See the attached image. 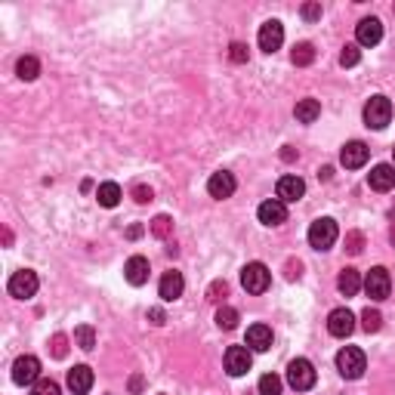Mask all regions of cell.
<instances>
[{
  "instance_id": "6da1fadb",
  "label": "cell",
  "mask_w": 395,
  "mask_h": 395,
  "mask_svg": "<svg viewBox=\"0 0 395 395\" xmlns=\"http://www.w3.org/2000/svg\"><path fill=\"white\" fill-rule=\"evenodd\" d=\"M287 383H291V389H296V392H309L312 386H315V367H312L309 358H293V362L287 364Z\"/></svg>"
},
{
  "instance_id": "7a4b0ae2",
  "label": "cell",
  "mask_w": 395,
  "mask_h": 395,
  "mask_svg": "<svg viewBox=\"0 0 395 395\" xmlns=\"http://www.w3.org/2000/svg\"><path fill=\"white\" fill-rule=\"evenodd\" d=\"M364 364H367V358L362 349H355V346H346L337 352V371L343 374L346 380H358V377L364 374Z\"/></svg>"
},
{
  "instance_id": "3957f363",
  "label": "cell",
  "mask_w": 395,
  "mask_h": 395,
  "mask_svg": "<svg viewBox=\"0 0 395 395\" xmlns=\"http://www.w3.org/2000/svg\"><path fill=\"white\" fill-rule=\"evenodd\" d=\"M337 235H340V229H337V222L330 217H321V220H315L309 226V244L315 250H330V247H334V241H337Z\"/></svg>"
},
{
  "instance_id": "277c9868",
  "label": "cell",
  "mask_w": 395,
  "mask_h": 395,
  "mask_svg": "<svg viewBox=\"0 0 395 395\" xmlns=\"http://www.w3.org/2000/svg\"><path fill=\"white\" fill-rule=\"evenodd\" d=\"M241 284H244L247 293H266L269 284H272V272L263 263H247L241 269Z\"/></svg>"
},
{
  "instance_id": "5b68a950",
  "label": "cell",
  "mask_w": 395,
  "mask_h": 395,
  "mask_svg": "<svg viewBox=\"0 0 395 395\" xmlns=\"http://www.w3.org/2000/svg\"><path fill=\"white\" fill-rule=\"evenodd\" d=\"M392 121V102L386 96H371L364 105V124L374 130H383Z\"/></svg>"
},
{
  "instance_id": "8992f818",
  "label": "cell",
  "mask_w": 395,
  "mask_h": 395,
  "mask_svg": "<svg viewBox=\"0 0 395 395\" xmlns=\"http://www.w3.org/2000/svg\"><path fill=\"white\" fill-rule=\"evenodd\" d=\"M38 272H31V269H19V272H13L10 284H6V291H10V296H16V300H31L34 293H38Z\"/></svg>"
},
{
  "instance_id": "52a82bcc",
  "label": "cell",
  "mask_w": 395,
  "mask_h": 395,
  "mask_svg": "<svg viewBox=\"0 0 395 395\" xmlns=\"http://www.w3.org/2000/svg\"><path fill=\"white\" fill-rule=\"evenodd\" d=\"M40 380V362L34 355H19L13 362V383L16 386H31Z\"/></svg>"
},
{
  "instance_id": "ba28073f",
  "label": "cell",
  "mask_w": 395,
  "mask_h": 395,
  "mask_svg": "<svg viewBox=\"0 0 395 395\" xmlns=\"http://www.w3.org/2000/svg\"><path fill=\"white\" fill-rule=\"evenodd\" d=\"M389 291H392L389 272H386L383 266L371 269V272H367V278H364V293L371 296V300H386V296H389Z\"/></svg>"
},
{
  "instance_id": "9c48e42d",
  "label": "cell",
  "mask_w": 395,
  "mask_h": 395,
  "mask_svg": "<svg viewBox=\"0 0 395 395\" xmlns=\"http://www.w3.org/2000/svg\"><path fill=\"white\" fill-rule=\"evenodd\" d=\"M250 364H254V358H250L247 346H229L226 349V371H229V377H244L250 371Z\"/></svg>"
},
{
  "instance_id": "30bf717a",
  "label": "cell",
  "mask_w": 395,
  "mask_h": 395,
  "mask_svg": "<svg viewBox=\"0 0 395 395\" xmlns=\"http://www.w3.org/2000/svg\"><path fill=\"white\" fill-rule=\"evenodd\" d=\"M281 43H284V25L278 19H269L263 28H259V50L275 53V50H281Z\"/></svg>"
},
{
  "instance_id": "8fae6325",
  "label": "cell",
  "mask_w": 395,
  "mask_h": 395,
  "mask_svg": "<svg viewBox=\"0 0 395 395\" xmlns=\"http://www.w3.org/2000/svg\"><path fill=\"white\" fill-rule=\"evenodd\" d=\"M235 176L229 173V170H217L210 179H207V192L210 198H217V201H226V198L235 195Z\"/></svg>"
},
{
  "instance_id": "7c38bea8",
  "label": "cell",
  "mask_w": 395,
  "mask_h": 395,
  "mask_svg": "<svg viewBox=\"0 0 395 395\" xmlns=\"http://www.w3.org/2000/svg\"><path fill=\"white\" fill-rule=\"evenodd\" d=\"M328 330H330V337L346 340V337L355 330V315H352L349 309H334V312L328 315Z\"/></svg>"
},
{
  "instance_id": "4fadbf2b",
  "label": "cell",
  "mask_w": 395,
  "mask_h": 395,
  "mask_svg": "<svg viewBox=\"0 0 395 395\" xmlns=\"http://www.w3.org/2000/svg\"><path fill=\"white\" fill-rule=\"evenodd\" d=\"M306 195V183H303L300 176H293V173H287L278 179V201H284V204H293V201H300V198Z\"/></svg>"
},
{
  "instance_id": "5bb4252c",
  "label": "cell",
  "mask_w": 395,
  "mask_h": 395,
  "mask_svg": "<svg viewBox=\"0 0 395 395\" xmlns=\"http://www.w3.org/2000/svg\"><path fill=\"white\" fill-rule=\"evenodd\" d=\"M367 155H371V148H367L364 142H346L343 151H340V164L346 170H358L367 164Z\"/></svg>"
},
{
  "instance_id": "9a60e30c",
  "label": "cell",
  "mask_w": 395,
  "mask_h": 395,
  "mask_svg": "<svg viewBox=\"0 0 395 395\" xmlns=\"http://www.w3.org/2000/svg\"><path fill=\"white\" fill-rule=\"evenodd\" d=\"M256 217L263 226H281V222L287 220V204L278 201V198H272V201H263L256 210Z\"/></svg>"
},
{
  "instance_id": "2e32d148",
  "label": "cell",
  "mask_w": 395,
  "mask_h": 395,
  "mask_svg": "<svg viewBox=\"0 0 395 395\" xmlns=\"http://www.w3.org/2000/svg\"><path fill=\"white\" fill-rule=\"evenodd\" d=\"M185 291V281H183V272H164V278H161V284H158V293H161V300L164 303H173L179 300Z\"/></svg>"
},
{
  "instance_id": "e0dca14e",
  "label": "cell",
  "mask_w": 395,
  "mask_h": 395,
  "mask_svg": "<svg viewBox=\"0 0 395 395\" xmlns=\"http://www.w3.org/2000/svg\"><path fill=\"white\" fill-rule=\"evenodd\" d=\"M355 38L362 47H377V43L383 40V22L380 19H362L358 22V28H355Z\"/></svg>"
},
{
  "instance_id": "ac0fdd59",
  "label": "cell",
  "mask_w": 395,
  "mask_h": 395,
  "mask_svg": "<svg viewBox=\"0 0 395 395\" xmlns=\"http://www.w3.org/2000/svg\"><path fill=\"white\" fill-rule=\"evenodd\" d=\"M68 389L75 395H87L93 389V371H90L87 364H75L68 371Z\"/></svg>"
},
{
  "instance_id": "d6986e66",
  "label": "cell",
  "mask_w": 395,
  "mask_h": 395,
  "mask_svg": "<svg viewBox=\"0 0 395 395\" xmlns=\"http://www.w3.org/2000/svg\"><path fill=\"white\" fill-rule=\"evenodd\" d=\"M367 183H371L374 192H389V188H395V167L392 164H377L371 173H367Z\"/></svg>"
},
{
  "instance_id": "ffe728a7",
  "label": "cell",
  "mask_w": 395,
  "mask_h": 395,
  "mask_svg": "<svg viewBox=\"0 0 395 395\" xmlns=\"http://www.w3.org/2000/svg\"><path fill=\"white\" fill-rule=\"evenodd\" d=\"M148 259L146 256H130L127 259V266H124V278H127V281L133 284V287H142L148 281Z\"/></svg>"
},
{
  "instance_id": "44dd1931",
  "label": "cell",
  "mask_w": 395,
  "mask_h": 395,
  "mask_svg": "<svg viewBox=\"0 0 395 395\" xmlns=\"http://www.w3.org/2000/svg\"><path fill=\"white\" fill-rule=\"evenodd\" d=\"M247 349H254V352L272 349V328L269 325H250L247 328Z\"/></svg>"
},
{
  "instance_id": "7402d4cb",
  "label": "cell",
  "mask_w": 395,
  "mask_h": 395,
  "mask_svg": "<svg viewBox=\"0 0 395 395\" xmlns=\"http://www.w3.org/2000/svg\"><path fill=\"white\" fill-rule=\"evenodd\" d=\"M293 114H296V121H300V124H315L318 114H321V102H318V99H300Z\"/></svg>"
},
{
  "instance_id": "603a6c76",
  "label": "cell",
  "mask_w": 395,
  "mask_h": 395,
  "mask_svg": "<svg viewBox=\"0 0 395 395\" xmlns=\"http://www.w3.org/2000/svg\"><path fill=\"white\" fill-rule=\"evenodd\" d=\"M337 287H340V293L343 296H355L358 291H362V278H358V269H343L340 272V278H337Z\"/></svg>"
},
{
  "instance_id": "cb8c5ba5",
  "label": "cell",
  "mask_w": 395,
  "mask_h": 395,
  "mask_svg": "<svg viewBox=\"0 0 395 395\" xmlns=\"http://www.w3.org/2000/svg\"><path fill=\"white\" fill-rule=\"evenodd\" d=\"M96 201L102 204V207H118L121 201V185L118 183H102L96 188Z\"/></svg>"
},
{
  "instance_id": "d4e9b609",
  "label": "cell",
  "mask_w": 395,
  "mask_h": 395,
  "mask_svg": "<svg viewBox=\"0 0 395 395\" xmlns=\"http://www.w3.org/2000/svg\"><path fill=\"white\" fill-rule=\"evenodd\" d=\"M16 75H19L22 80H34L40 75V62L34 56H22L19 62H16Z\"/></svg>"
},
{
  "instance_id": "484cf974",
  "label": "cell",
  "mask_w": 395,
  "mask_h": 395,
  "mask_svg": "<svg viewBox=\"0 0 395 395\" xmlns=\"http://www.w3.org/2000/svg\"><path fill=\"white\" fill-rule=\"evenodd\" d=\"M312 59H315V47H312V43H306V40H303V43H296V47H293V53H291V62H293V65H312Z\"/></svg>"
},
{
  "instance_id": "4316f807",
  "label": "cell",
  "mask_w": 395,
  "mask_h": 395,
  "mask_svg": "<svg viewBox=\"0 0 395 395\" xmlns=\"http://www.w3.org/2000/svg\"><path fill=\"white\" fill-rule=\"evenodd\" d=\"M75 343L84 349V352H90V349L96 346V330L90 328V325H80V328L75 330Z\"/></svg>"
},
{
  "instance_id": "83f0119b",
  "label": "cell",
  "mask_w": 395,
  "mask_h": 395,
  "mask_svg": "<svg viewBox=\"0 0 395 395\" xmlns=\"http://www.w3.org/2000/svg\"><path fill=\"white\" fill-rule=\"evenodd\" d=\"M151 235H155V238H170V235H173V220H170L167 213L155 217V220H151Z\"/></svg>"
},
{
  "instance_id": "f1b7e54d",
  "label": "cell",
  "mask_w": 395,
  "mask_h": 395,
  "mask_svg": "<svg viewBox=\"0 0 395 395\" xmlns=\"http://www.w3.org/2000/svg\"><path fill=\"white\" fill-rule=\"evenodd\" d=\"M281 389H284L281 377H275V374L259 377V395H281Z\"/></svg>"
},
{
  "instance_id": "f546056e",
  "label": "cell",
  "mask_w": 395,
  "mask_h": 395,
  "mask_svg": "<svg viewBox=\"0 0 395 395\" xmlns=\"http://www.w3.org/2000/svg\"><path fill=\"white\" fill-rule=\"evenodd\" d=\"M217 325H220L222 330L238 328V309H232V306H220V309H217Z\"/></svg>"
},
{
  "instance_id": "4dcf8cb0",
  "label": "cell",
  "mask_w": 395,
  "mask_h": 395,
  "mask_svg": "<svg viewBox=\"0 0 395 395\" xmlns=\"http://www.w3.org/2000/svg\"><path fill=\"white\" fill-rule=\"evenodd\" d=\"M362 328L367 330V334H377V330L383 328V315H380V312H377V309H371V306H367V309L362 312Z\"/></svg>"
},
{
  "instance_id": "1f68e13d",
  "label": "cell",
  "mask_w": 395,
  "mask_h": 395,
  "mask_svg": "<svg viewBox=\"0 0 395 395\" xmlns=\"http://www.w3.org/2000/svg\"><path fill=\"white\" fill-rule=\"evenodd\" d=\"M362 62V50H358V43H346L343 53H340V65L343 68H352Z\"/></svg>"
},
{
  "instance_id": "d6a6232c",
  "label": "cell",
  "mask_w": 395,
  "mask_h": 395,
  "mask_svg": "<svg viewBox=\"0 0 395 395\" xmlns=\"http://www.w3.org/2000/svg\"><path fill=\"white\" fill-rule=\"evenodd\" d=\"M31 395H62V389H59L56 380H50V377H40V380L34 383Z\"/></svg>"
},
{
  "instance_id": "836d02e7",
  "label": "cell",
  "mask_w": 395,
  "mask_h": 395,
  "mask_svg": "<svg viewBox=\"0 0 395 395\" xmlns=\"http://www.w3.org/2000/svg\"><path fill=\"white\" fill-rule=\"evenodd\" d=\"M346 250L352 256L362 254V250H364V235H362V232H349V235H346Z\"/></svg>"
},
{
  "instance_id": "e575fe53",
  "label": "cell",
  "mask_w": 395,
  "mask_h": 395,
  "mask_svg": "<svg viewBox=\"0 0 395 395\" xmlns=\"http://www.w3.org/2000/svg\"><path fill=\"white\" fill-rule=\"evenodd\" d=\"M226 293H229V284H226V281H213L210 291H207V300H210V303H220Z\"/></svg>"
},
{
  "instance_id": "d590c367",
  "label": "cell",
  "mask_w": 395,
  "mask_h": 395,
  "mask_svg": "<svg viewBox=\"0 0 395 395\" xmlns=\"http://www.w3.org/2000/svg\"><path fill=\"white\" fill-rule=\"evenodd\" d=\"M229 59L238 62V65H244V62H247V47H244V43H232V47H229Z\"/></svg>"
},
{
  "instance_id": "8d00e7d4",
  "label": "cell",
  "mask_w": 395,
  "mask_h": 395,
  "mask_svg": "<svg viewBox=\"0 0 395 395\" xmlns=\"http://www.w3.org/2000/svg\"><path fill=\"white\" fill-rule=\"evenodd\" d=\"M65 352H68V337L65 334H56V337H53V355L65 358Z\"/></svg>"
},
{
  "instance_id": "74e56055",
  "label": "cell",
  "mask_w": 395,
  "mask_h": 395,
  "mask_svg": "<svg viewBox=\"0 0 395 395\" xmlns=\"http://www.w3.org/2000/svg\"><path fill=\"white\" fill-rule=\"evenodd\" d=\"M303 19H306V22H318L321 19V4H306V6H303Z\"/></svg>"
},
{
  "instance_id": "f35d334b",
  "label": "cell",
  "mask_w": 395,
  "mask_h": 395,
  "mask_svg": "<svg viewBox=\"0 0 395 395\" xmlns=\"http://www.w3.org/2000/svg\"><path fill=\"white\" fill-rule=\"evenodd\" d=\"M133 198H136L139 204H148L151 198H155V192H151V188H146V185H136V188H133Z\"/></svg>"
},
{
  "instance_id": "ab89813d",
  "label": "cell",
  "mask_w": 395,
  "mask_h": 395,
  "mask_svg": "<svg viewBox=\"0 0 395 395\" xmlns=\"http://www.w3.org/2000/svg\"><path fill=\"white\" fill-rule=\"evenodd\" d=\"M151 325H164V309H148Z\"/></svg>"
},
{
  "instance_id": "60d3db41",
  "label": "cell",
  "mask_w": 395,
  "mask_h": 395,
  "mask_svg": "<svg viewBox=\"0 0 395 395\" xmlns=\"http://www.w3.org/2000/svg\"><path fill=\"white\" fill-rule=\"evenodd\" d=\"M300 263H287V278H291V281H293V278H300Z\"/></svg>"
},
{
  "instance_id": "b9f144b4",
  "label": "cell",
  "mask_w": 395,
  "mask_h": 395,
  "mask_svg": "<svg viewBox=\"0 0 395 395\" xmlns=\"http://www.w3.org/2000/svg\"><path fill=\"white\" fill-rule=\"evenodd\" d=\"M389 238H392V247H395V226H392V235Z\"/></svg>"
},
{
  "instance_id": "7bdbcfd3",
  "label": "cell",
  "mask_w": 395,
  "mask_h": 395,
  "mask_svg": "<svg viewBox=\"0 0 395 395\" xmlns=\"http://www.w3.org/2000/svg\"><path fill=\"white\" fill-rule=\"evenodd\" d=\"M392 155H395V148H392Z\"/></svg>"
}]
</instances>
